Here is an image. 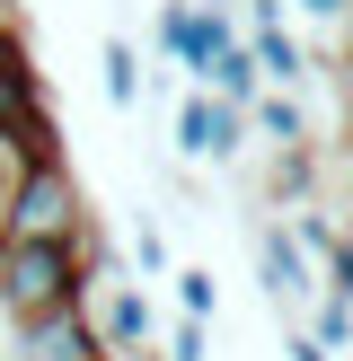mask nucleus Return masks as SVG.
Instances as JSON below:
<instances>
[{
    "mask_svg": "<svg viewBox=\"0 0 353 361\" xmlns=\"http://www.w3.org/2000/svg\"><path fill=\"white\" fill-rule=\"evenodd\" d=\"M0 238L9 247H80L88 238V194L71 176V159H27L0 203Z\"/></svg>",
    "mask_w": 353,
    "mask_h": 361,
    "instance_id": "obj_1",
    "label": "nucleus"
},
{
    "mask_svg": "<svg viewBox=\"0 0 353 361\" xmlns=\"http://www.w3.org/2000/svg\"><path fill=\"white\" fill-rule=\"evenodd\" d=\"M71 300H88L80 247H9L0 238V317L9 326H27L44 309H71Z\"/></svg>",
    "mask_w": 353,
    "mask_h": 361,
    "instance_id": "obj_2",
    "label": "nucleus"
},
{
    "mask_svg": "<svg viewBox=\"0 0 353 361\" xmlns=\"http://www.w3.org/2000/svg\"><path fill=\"white\" fill-rule=\"evenodd\" d=\"M0 133L27 159H62V123H53L44 71H35V53H27V27H0Z\"/></svg>",
    "mask_w": 353,
    "mask_h": 361,
    "instance_id": "obj_3",
    "label": "nucleus"
},
{
    "mask_svg": "<svg viewBox=\"0 0 353 361\" xmlns=\"http://www.w3.org/2000/svg\"><path fill=\"white\" fill-rule=\"evenodd\" d=\"M88 326H97L106 361H159V309H150V282L115 274V282H88Z\"/></svg>",
    "mask_w": 353,
    "mask_h": 361,
    "instance_id": "obj_4",
    "label": "nucleus"
},
{
    "mask_svg": "<svg viewBox=\"0 0 353 361\" xmlns=\"http://www.w3.org/2000/svg\"><path fill=\"white\" fill-rule=\"evenodd\" d=\"M150 44H159V62H176L186 80H203V62H212V53H221V44H239V18H229V9H194V0H159Z\"/></svg>",
    "mask_w": 353,
    "mask_h": 361,
    "instance_id": "obj_5",
    "label": "nucleus"
},
{
    "mask_svg": "<svg viewBox=\"0 0 353 361\" xmlns=\"http://www.w3.org/2000/svg\"><path fill=\"white\" fill-rule=\"evenodd\" d=\"M176 159H194V168H239L247 159V115L221 106L212 88H186V97H176Z\"/></svg>",
    "mask_w": 353,
    "mask_h": 361,
    "instance_id": "obj_6",
    "label": "nucleus"
},
{
    "mask_svg": "<svg viewBox=\"0 0 353 361\" xmlns=\"http://www.w3.org/2000/svg\"><path fill=\"white\" fill-rule=\"evenodd\" d=\"M247 247H256V291L274 300V309H309L318 300V256L292 238V221H256Z\"/></svg>",
    "mask_w": 353,
    "mask_h": 361,
    "instance_id": "obj_7",
    "label": "nucleus"
},
{
    "mask_svg": "<svg viewBox=\"0 0 353 361\" xmlns=\"http://www.w3.org/2000/svg\"><path fill=\"white\" fill-rule=\"evenodd\" d=\"M9 361H106V353H97L88 309L71 300V309H44V317H27V326H9Z\"/></svg>",
    "mask_w": 353,
    "mask_h": 361,
    "instance_id": "obj_8",
    "label": "nucleus"
},
{
    "mask_svg": "<svg viewBox=\"0 0 353 361\" xmlns=\"http://www.w3.org/2000/svg\"><path fill=\"white\" fill-rule=\"evenodd\" d=\"M247 141H265V150H309L318 123H309V106H300V88H256V106H247Z\"/></svg>",
    "mask_w": 353,
    "mask_h": 361,
    "instance_id": "obj_9",
    "label": "nucleus"
},
{
    "mask_svg": "<svg viewBox=\"0 0 353 361\" xmlns=\"http://www.w3.org/2000/svg\"><path fill=\"white\" fill-rule=\"evenodd\" d=\"M247 35V53H256V80L265 88H300L309 80V44L292 35V18H274V27H239Z\"/></svg>",
    "mask_w": 353,
    "mask_h": 361,
    "instance_id": "obj_10",
    "label": "nucleus"
},
{
    "mask_svg": "<svg viewBox=\"0 0 353 361\" xmlns=\"http://www.w3.org/2000/svg\"><path fill=\"white\" fill-rule=\"evenodd\" d=\"M265 194H274V212H309L318 203V141L309 150H265Z\"/></svg>",
    "mask_w": 353,
    "mask_h": 361,
    "instance_id": "obj_11",
    "label": "nucleus"
},
{
    "mask_svg": "<svg viewBox=\"0 0 353 361\" xmlns=\"http://www.w3.org/2000/svg\"><path fill=\"white\" fill-rule=\"evenodd\" d=\"M194 88H212V97H221V106H239V115H247V106H256V53H247V35H239V44H221V53H212V62H203V80H194Z\"/></svg>",
    "mask_w": 353,
    "mask_h": 361,
    "instance_id": "obj_12",
    "label": "nucleus"
},
{
    "mask_svg": "<svg viewBox=\"0 0 353 361\" xmlns=\"http://www.w3.org/2000/svg\"><path fill=\"white\" fill-rule=\"evenodd\" d=\"M97 88H106V106H115V115H133L141 88H150V71H141V53L124 44V35H106V44H97Z\"/></svg>",
    "mask_w": 353,
    "mask_h": 361,
    "instance_id": "obj_13",
    "label": "nucleus"
},
{
    "mask_svg": "<svg viewBox=\"0 0 353 361\" xmlns=\"http://www.w3.org/2000/svg\"><path fill=\"white\" fill-rule=\"evenodd\" d=\"M124 247H133V274H141V282H168V274H176V256H168V238H159V221H150V212H133Z\"/></svg>",
    "mask_w": 353,
    "mask_h": 361,
    "instance_id": "obj_14",
    "label": "nucleus"
},
{
    "mask_svg": "<svg viewBox=\"0 0 353 361\" xmlns=\"http://www.w3.org/2000/svg\"><path fill=\"white\" fill-rule=\"evenodd\" d=\"M176 317H203V326H212V317H221V282H212V264H176Z\"/></svg>",
    "mask_w": 353,
    "mask_h": 361,
    "instance_id": "obj_15",
    "label": "nucleus"
},
{
    "mask_svg": "<svg viewBox=\"0 0 353 361\" xmlns=\"http://www.w3.org/2000/svg\"><path fill=\"white\" fill-rule=\"evenodd\" d=\"M318 291H327V300H345V309H353V229H335V238L318 247Z\"/></svg>",
    "mask_w": 353,
    "mask_h": 361,
    "instance_id": "obj_16",
    "label": "nucleus"
},
{
    "mask_svg": "<svg viewBox=\"0 0 353 361\" xmlns=\"http://www.w3.org/2000/svg\"><path fill=\"white\" fill-rule=\"evenodd\" d=\"M309 335H318L327 353H353V309H345V300H327V291H318V300H309Z\"/></svg>",
    "mask_w": 353,
    "mask_h": 361,
    "instance_id": "obj_17",
    "label": "nucleus"
},
{
    "mask_svg": "<svg viewBox=\"0 0 353 361\" xmlns=\"http://www.w3.org/2000/svg\"><path fill=\"white\" fill-rule=\"evenodd\" d=\"M159 361H212V326L203 317H176V326L159 335Z\"/></svg>",
    "mask_w": 353,
    "mask_h": 361,
    "instance_id": "obj_18",
    "label": "nucleus"
},
{
    "mask_svg": "<svg viewBox=\"0 0 353 361\" xmlns=\"http://www.w3.org/2000/svg\"><path fill=\"white\" fill-rule=\"evenodd\" d=\"M292 9L309 18V27H345V18H353V0H292Z\"/></svg>",
    "mask_w": 353,
    "mask_h": 361,
    "instance_id": "obj_19",
    "label": "nucleus"
},
{
    "mask_svg": "<svg viewBox=\"0 0 353 361\" xmlns=\"http://www.w3.org/2000/svg\"><path fill=\"white\" fill-rule=\"evenodd\" d=\"M18 168H27V150H18V141L0 133V203H9V185H18Z\"/></svg>",
    "mask_w": 353,
    "mask_h": 361,
    "instance_id": "obj_20",
    "label": "nucleus"
},
{
    "mask_svg": "<svg viewBox=\"0 0 353 361\" xmlns=\"http://www.w3.org/2000/svg\"><path fill=\"white\" fill-rule=\"evenodd\" d=\"M282 353H292V361H335V353H327V344H318V335H309V326H300V335H282Z\"/></svg>",
    "mask_w": 353,
    "mask_h": 361,
    "instance_id": "obj_21",
    "label": "nucleus"
},
{
    "mask_svg": "<svg viewBox=\"0 0 353 361\" xmlns=\"http://www.w3.org/2000/svg\"><path fill=\"white\" fill-rule=\"evenodd\" d=\"M0 27H27V0H0Z\"/></svg>",
    "mask_w": 353,
    "mask_h": 361,
    "instance_id": "obj_22",
    "label": "nucleus"
}]
</instances>
